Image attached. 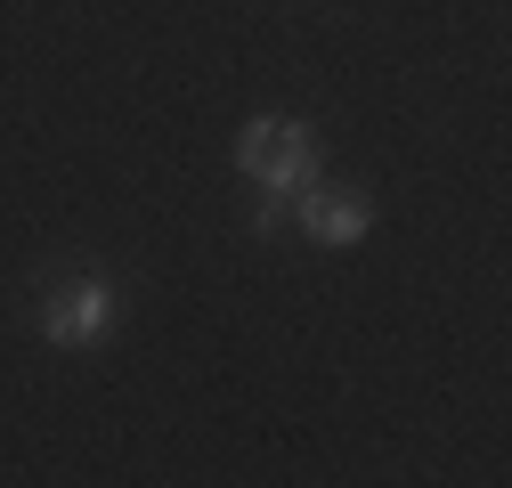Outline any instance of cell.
I'll list each match as a JSON object with an SVG mask.
<instances>
[{
	"label": "cell",
	"mask_w": 512,
	"mask_h": 488,
	"mask_svg": "<svg viewBox=\"0 0 512 488\" xmlns=\"http://www.w3.org/2000/svg\"><path fill=\"white\" fill-rule=\"evenodd\" d=\"M236 171L252 179V188H277V196H301L317 179V131L293 114H261L236 131Z\"/></svg>",
	"instance_id": "6da1fadb"
},
{
	"label": "cell",
	"mask_w": 512,
	"mask_h": 488,
	"mask_svg": "<svg viewBox=\"0 0 512 488\" xmlns=\"http://www.w3.org/2000/svg\"><path fill=\"white\" fill-rule=\"evenodd\" d=\"M252 228H261V236H277V228H293V196H277V188H261V212H252Z\"/></svg>",
	"instance_id": "277c9868"
},
{
	"label": "cell",
	"mask_w": 512,
	"mask_h": 488,
	"mask_svg": "<svg viewBox=\"0 0 512 488\" xmlns=\"http://www.w3.org/2000/svg\"><path fill=\"white\" fill-rule=\"evenodd\" d=\"M106 326H114V285H106V277H66V285H49L41 334H49L57 350H90V342H106Z\"/></svg>",
	"instance_id": "7a4b0ae2"
},
{
	"label": "cell",
	"mask_w": 512,
	"mask_h": 488,
	"mask_svg": "<svg viewBox=\"0 0 512 488\" xmlns=\"http://www.w3.org/2000/svg\"><path fill=\"white\" fill-rule=\"evenodd\" d=\"M366 220H374V204L358 188H326V179H309V188L293 196V228L317 236V244H358Z\"/></svg>",
	"instance_id": "3957f363"
}]
</instances>
